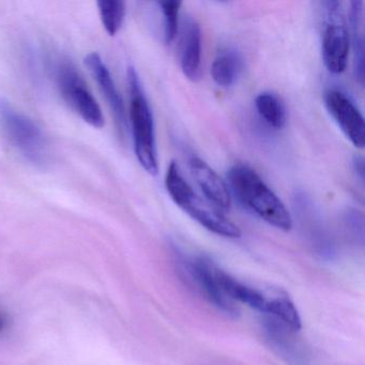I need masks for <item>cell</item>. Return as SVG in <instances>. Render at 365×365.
I'll return each instance as SVG.
<instances>
[{
	"label": "cell",
	"instance_id": "cell-1",
	"mask_svg": "<svg viewBox=\"0 0 365 365\" xmlns=\"http://www.w3.org/2000/svg\"><path fill=\"white\" fill-rule=\"evenodd\" d=\"M228 180L238 200L260 219L277 230H292V217L285 205L253 168L236 164L228 172Z\"/></svg>",
	"mask_w": 365,
	"mask_h": 365
},
{
	"label": "cell",
	"instance_id": "cell-2",
	"mask_svg": "<svg viewBox=\"0 0 365 365\" xmlns=\"http://www.w3.org/2000/svg\"><path fill=\"white\" fill-rule=\"evenodd\" d=\"M165 187L175 204L209 232L226 238H239L241 230L217 209L205 202L185 180L178 164L172 162L165 176Z\"/></svg>",
	"mask_w": 365,
	"mask_h": 365
},
{
	"label": "cell",
	"instance_id": "cell-3",
	"mask_svg": "<svg viewBox=\"0 0 365 365\" xmlns=\"http://www.w3.org/2000/svg\"><path fill=\"white\" fill-rule=\"evenodd\" d=\"M128 84L130 91V123L133 134L134 150L143 168L148 174L155 176L159 170L155 120L140 76L132 67L128 70Z\"/></svg>",
	"mask_w": 365,
	"mask_h": 365
},
{
	"label": "cell",
	"instance_id": "cell-4",
	"mask_svg": "<svg viewBox=\"0 0 365 365\" xmlns=\"http://www.w3.org/2000/svg\"><path fill=\"white\" fill-rule=\"evenodd\" d=\"M0 125L10 144L26 161L41 168L48 163V138L33 119L16 110L5 98H0Z\"/></svg>",
	"mask_w": 365,
	"mask_h": 365
},
{
	"label": "cell",
	"instance_id": "cell-5",
	"mask_svg": "<svg viewBox=\"0 0 365 365\" xmlns=\"http://www.w3.org/2000/svg\"><path fill=\"white\" fill-rule=\"evenodd\" d=\"M55 76L59 91L68 106L85 123L101 129L104 125L101 108L73 63L68 59H59L55 67Z\"/></svg>",
	"mask_w": 365,
	"mask_h": 365
},
{
	"label": "cell",
	"instance_id": "cell-6",
	"mask_svg": "<svg viewBox=\"0 0 365 365\" xmlns=\"http://www.w3.org/2000/svg\"><path fill=\"white\" fill-rule=\"evenodd\" d=\"M349 31L346 24L341 4L326 3V22L322 36V59L329 72L343 73L347 67L349 54Z\"/></svg>",
	"mask_w": 365,
	"mask_h": 365
},
{
	"label": "cell",
	"instance_id": "cell-7",
	"mask_svg": "<svg viewBox=\"0 0 365 365\" xmlns=\"http://www.w3.org/2000/svg\"><path fill=\"white\" fill-rule=\"evenodd\" d=\"M181 269L191 283L219 309L228 315L236 316L238 307L230 300L217 284L215 277V262L204 256L181 257Z\"/></svg>",
	"mask_w": 365,
	"mask_h": 365
},
{
	"label": "cell",
	"instance_id": "cell-8",
	"mask_svg": "<svg viewBox=\"0 0 365 365\" xmlns=\"http://www.w3.org/2000/svg\"><path fill=\"white\" fill-rule=\"evenodd\" d=\"M324 106L350 143L362 149L365 145L364 117L352 100L339 89H329L324 93Z\"/></svg>",
	"mask_w": 365,
	"mask_h": 365
},
{
	"label": "cell",
	"instance_id": "cell-9",
	"mask_svg": "<svg viewBox=\"0 0 365 365\" xmlns=\"http://www.w3.org/2000/svg\"><path fill=\"white\" fill-rule=\"evenodd\" d=\"M264 331L271 347L290 365H311L304 346L294 337L296 331L271 317L264 320Z\"/></svg>",
	"mask_w": 365,
	"mask_h": 365
},
{
	"label": "cell",
	"instance_id": "cell-10",
	"mask_svg": "<svg viewBox=\"0 0 365 365\" xmlns=\"http://www.w3.org/2000/svg\"><path fill=\"white\" fill-rule=\"evenodd\" d=\"M84 63L93 74V78L97 81L100 91L106 97L110 110L114 115L115 121H116L119 131L123 133L127 130L128 125L125 104H123V98H121L116 84L113 80L110 70L97 53H91V54L87 55L85 57Z\"/></svg>",
	"mask_w": 365,
	"mask_h": 365
},
{
	"label": "cell",
	"instance_id": "cell-11",
	"mask_svg": "<svg viewBox=\"0 0 365 365\" xmlns=\"http://www.w3.org/2000/svg\"><path fill=\"white\" fill-rule=\"evenodd\" d=\"M298 205L301 206L299 215L301 228L312 250L320 257L327 259L334 257L336 254L334 241L315 209L312 208L309 202H305V198L298 202Z\"/></svg>",
	"mask_w": 365,
	"mask_h": 365
},
{
	"label": "cell",
	"instance_id": "cell-12",
	"mask_svg": "<svg viewBox=\"0 0 365 365\" xmlns=\"http://www.w3.org/2000/svg\"><path fill=\"white\" fill-rule=\"evenodd\" d=\"M190 170L198 187L211 204L222 210H227L232 205L230 190L225 181L204 160L193 157L190 160Z\"/></svg>",
	"mask_w": 365,
	"mask_h": 365
},
{
	"label": "cell",
	"instance_id": "cell-13",
	"mask_svg": "<svg viewBox=\"0 0 365 365\" xmlns=\"http://www.w3.org/2000/svg\"><path fill=\"white\" fill-rule=\"evenodd\" d=\"M202 31L193 19H187L181 38L180 66L187 80L197 82L202 76Z\"/></svg>",
	"mask_w": 365,
	"mask_h": 365
},
{
	"label": "cell",
	"instance_id": "cell-14",
	"mask_svg": "<svg viewBox=\"0 0 365 365\" xmlns=\"http://www.w3.org/2000/svg\"><path fill=\"white\" fill-rule=\"evenodd\" d=\"M363 1L350 3V31L351 44L354 50V73L359 84L364 82V29H363Z\"/></svg>",
	"mask_w": 365,
	"mask_h": 365
},
{
	"label": "cell",
	"instance_id": "cell-15",
	"mask_svg": "<svg viewBox=\"0 0 365 365\" xmlns=\"http://www.w3.org/2000/svg\"><path fill=\"white\" fill-rule=\"evenodd\" d=\"M242 68V58L240 55L232 48H225L215 57L211 66V76L215 84L226 88L237 82Z\"/></svg>",
	"mask_w": 365,
	"mask_h": 365
},
{
	"label": "cell",
	"instance_id": "cell-16",
	"mask_svg": "<svg viewBox=\"0 0 365 365\" xmlns=\"http://www.w3.org/2000/svg\"><path fill=\"white\" fill-rule=\"evenodd\" d=\"M256 110L269 127L281 130L286 125V110L282 100L275 93H262L255 99Z\"/></svg>",
	"mask_w": 365,
	"mask_h": 365
},
{
	"label": "cell",
	"instance_id": "cell-17",
	"mask_svg": "<svg viewBox=\"0 0 365 365\" xmlns=\"http://www.w3.org/2000/svg\"><path fill=\"white\" fill-rule=\"evenodd\" d=\"M97 5L104 29L108 35L114 37L120 31L125 21V3L120 0H101Z\"/></svg>",
	"mask_w": 365,
	"mask_h": 365
},
{
	"label": "cell",
	"instance_id": "cell-18",
	"mask_svg": "<svg viewBox=\"0 0 365 365\" xmlns=\"http://www.w3.org/2000/svg\"><path fill=\"white\" fill-rule=\"evenodd\" d=\"M164 21V41L170 44L174 41L178 34L179 12H180V1H160Z\"/></svg>",
	"mask_w": 365,
	"mask_h": 365
},
{
	"label": "cell",
	"instance_id": "cell-19",
	"mask_svg": "<svg viewBox=\"0 0 365 365\" xmlns=\"http://www.w3.org/2000/svg\"><path fill=\"white\" fill-rule=\"evenodd\" d=\"M346 226L349 230L350 234L354 237V240L359 241L363 245L364 241V221L363 217L358 211H349L346 215Z\"/></svg>",
	"mask_w": 365,
	"mask_h": 365
},
{
	"label": "cell",
	"instance_id": "cell-20",
	"mask_svg": "<svg viewBox=\"0 0 365 365\" xmlns=\"http://www.w3.org/2000/svg\"><path fill=\"white\" fill-rule=\"evenodd\" d=\"M14 326V318L3 304H0V341L9 335Z\"/></svg>",
	"mask_w": 365,
	"mask_h": 365
},
{
	"label": "cell",
	"instance_id": "cell-21",
	"mask_svg": "<svg viewBox=\"0 0 365 365\" xmlns=\"http://www.w3.org/2000/svg\"><path fill=\"white\" fill-rule=\"evenodd\" d=\"M352 170L356 175V179L360 181L361 185H364V160L362 157H354L352 160Z\"/></svg>",
	"mask_w": 365,
	"mask_h": 365
}]
</instances>
